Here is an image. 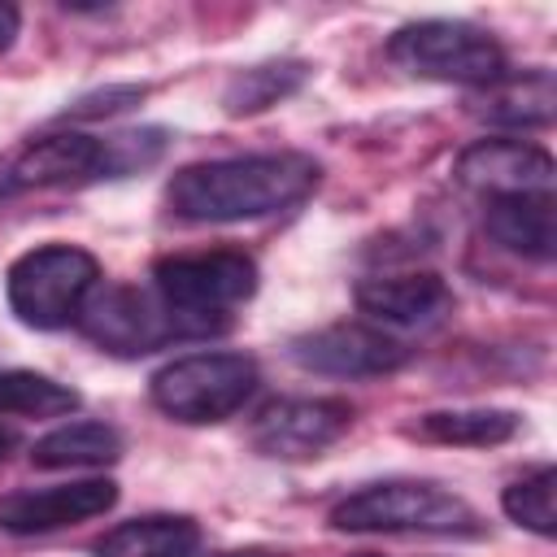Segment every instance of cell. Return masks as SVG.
I'll return each mask as SVG.
<instances>
[{"instance_id":"obj_13","label":"cell","mask_w":557,"mask_h":557,"mask_svg":"<svg viewBox=\"0 0 557 557\" xmlns=\"http://www.w3.org/2000/svg\"><path fill=\"white\" fill-rule=\"evenodd\" d=\"M357 309L387 326H431L453 309V292L435 270L370 274L357 283Z\"/></svg>"},{"instance_id":"obj_18","label":"cell","mask_w":557,"mask_h":557,"mask_svg":"<svg viewBox=\"0 0 557 557\" xmlns=\"http://www.w3.org/2000/svg\"><path fill=\"white\" fill-rule=\"evenodd\" d=\"M305 83H309V65L305 61H296V57L261 61V65H248V70L231 74V83L222 91V109L231 117H252V113L274 109L278 100L296 96Z\"/></svg>"},{"instance_id":"obj_16","label":"cell","mask_w":557,"mask_h":557,"mask_svg":"<svg viewBox=\"0 0 557 557\" xmlns=\"http://www.w3.org/2000/svg\"><path fill=\"white\" fill-rule=\"evenodd\" d=\"M196 548L200 527L183 513H144L96 540V557H191Z\"/></svg>"},{"instance_id":"obj_19","label":"cell","mask_w":557,"mask_h":557,"mask_svg":"<svg viewBox=\"0 0 557 557\" xmlns=\"http://www.w3.org/2000/svg\"><path fill=\"white\" fill-rule=\"evenodd\" d=\"M522 418L513 409H435L418 418V435L435 444H461V448H492L513 440Z\"/></svg>"},{"instance_id":"obj_3","label":"cell","mask_w":557,"mask_h":557,"mask_svg":"<svg viewBox=\"0 0 557 557\" xmlns=\"http://www.w3.org/2000/svg\"><path fill=\"white\" fill-rule=\"evenodd\" d=\"M331 527L352 535H483V518L466 496L418 479H387L344 496Z\"/></svg>"},{"instance_id":"obj_2","label":"cell","mask_w":557,"mask_h":557,"mask_svg":"<svg viewBox=\"0 0 557 557\" xmlns=\"http://www.w3.org/2000/svg\"><path fill=\"white\" fill-rule=\"evenodd\" d=\"M152 292L178 318L183 339L218 335L231 326V309L257 292V261L244 248L174 252L152 265Z\"/></svg>"},{"instance_id":"obj_6","label":"cell","mask_w":557,"mask_h":557,"mask_svg":"<svg viewBox=\"0 0 557 557\" xmlns=\"http://www.w3.org/2000/svg\"><path fill=\"white\" fill-rule=\"evenodd\" d=\"M387 57L418 78L461 83L479 91L509 74L505 48L487 30L470 22H453V17H426V22L400 26L387 44Z\"/></svg>"},{"instance_id":"obj_20","label":"cell","mask_w":557,"mask_h":557,"mask_svg":"<svg viewBox=\"0 0 557 557\" xmlns=\"http://www.w3.org/2000/svg\"><path fill=\"white\" fill-rule=\"evenodd\" d=\"M83 396L70 383H57L35 370H0V413L17 418H61L74 413Z\"/></svg>"},{"instance_id":"obj_24","label":"cell","mask_w":557,"mask_h":557,"mask_svg":"<svg viewBox=\"0 0 557 557\" xmlns=\"http://www.w3.org/2000/svg\"><path fill=\"white\" fill-rule=\"evenodd\" d=\"M17 30H22V13H17L13 4H0V52H9V48H13Z\"/></svg>"},{"instance_id":"obj_12","label":"cell","mask_w":557,"mask_h":557,"mask_svg":"<svg viewBox=\"0 0 557 557\" xmlns=\"http://www.w3.org/2000/svg\"><path fill=\"white\" fill-rule=\"evenodd\" d=\"M4 178L13 191L96 183V178H104V139H96L87 131H52L44 139H30L13 157L4 165Z\"/></svg>"},{"instance_id":"obj_8","label":"cell","mask_w":557,"mask_h":557,"mask_svg":"<svg viewBox=\"0 0 557 557\" xmlns=\"http://www.w3.org/2000/svg\"><path fill=\"white\" fill-rule=\"evenodd\" d=\"M287 357L300 370L331 374V379H379L409 361V348L370 322H331L305 331L287 344Z\"/></svg>"},{"instance_id":"obj_25","label":"cell","mask_w":557,"mask_h":557,"mask_svg":"<svg viewBox=\"0 0 557 557\" xmlns=\"http://www.w3.org/2000/svg\"><path fill=\"white\" fill-rule=\"evenodd\" d=\"M13 448H17V431H13V426H0V461H4Z\"/></svg>"},{"instance_id":"obj_14","label":"cell","mask_w":557,"mask_h":557,"mask_svg":"<svg viewBox=\"0 0 557 557\" xmlns=\"http://www.w3.org/2000/svg\"><path fill=\"white\" fill-rule=\"evenodd\" d=\"M470 113L487 126H505V131H535L548 126L557 113V83L548 70H509L505 78H496L492 87H483L470 100Z\"/></svg>"},{"instance_id":"obj_26","label":"cell","mask_w":557,"mask_h":557,"mask_svg":"<svg viewBox=\"0 0 557 557\" xmlns=\"http://www.w3.org/2000/svg\"><path fill=\"white\" fill-rule=\"evenodd\" d=\"M13 187H9V178H4V165H0V196H9Z\"/></svg>"},{"instance_id":"obj_7","label":"cell","mask_w":557,"mask_h":557,"mask_svg":"<svg viewBox=\"0 0 557 557\" xmlns=\"http://www.w3.org/2000/svg\"><path fill=\"white\" fill-rule=\"evenodd\" d=\"M78 326L87 339H96L104 352L117 357H144L157 352L170 339H183L178 318L152 287H100L78 313Z\"/></svg>"},{"instance_id":"obj_1","label":"cell","mask_w":557,"mask_h":557,"mask_svg":"<svg viewBox=\"0 0 557 557\" xmlns=\"http://www.w3.org/2000/svg\"><path fill=\"white\" fill-rule=\"evenodd\" d=\"M322 178L309 152H244L183 165L165 205L183 222H257L296 209Z\"/></svg>"},{"instance_id":"obj_27","label":"cell","mask_w":557,"mask_h":557,"mask_svg":"<svg viewBox=\"0 0 557 557\" xmlns=\"http://www.w3.org/2000/svg\"><path fill=\"white\" fill-rule=\"evenodd\" d=\"M239 557H244V553H239ZM248 557H252V553H248Z\"/></svg>"},{"instance_id":"obj_9","label":"cell","mask_w":557,"mask_h":557,"mask_svg":"<svg viewBox=\"0 0 557 557\" xmlns=\"http://www.w3.org/2000/svg\"><path fill=\"white\" fill-rule=\"evenodd\" d=\"M352 426L344 396H278L252 418V448L278 461H305L331 448Z\"/></svg>"},{"instance_id":"obj_21","label":"cell","mask_w":557,"mask_h":557,"mask_svg":"<svg viewBox=\"0 0 557 557\" xmlns=\"http://www.w3.org/2000/svg\"><path fill=\"white\" fill-rule=\"evenodd\" d=\"M500 509H505L518 527H527V531L553 540V535H557V470L544 461V466L527 470L522 479H513V483L500 492Z\"/></svg>"},{"instance_id":"obj_22","label":"cell","mask_w":557,"mask_h":557,"mask_svg":"<svg viewBox=\"0 0 557 557\" xmlns=\"http://www.w3.org/2000/svg\"><path fill=\"white\" fill-rule=\"evenodd\" d=\"M165 144H170V135L161 126H139V131L104 135V178H126V174H139V170L157 165Z\"/></svg>"},{"instance_id":"obj_5","label":"cell","mask_w":557,"mask_h":557,"mask_svg":"<svg viewBox=\"0 0 557 557\" xmlns=\"http://www.w3.org/2000/svg\"><path fill=\"white\" fill-rule=\"evenodd\" d=\"M261 387V370L252 357L244 352H187L165 361L152 383L148 396L152 405L187 426H205V422H226L231 413H239L252 392Z\"/></svg>"},{"instance_id":"obj_10","label":"cell","mask_w":557,"mask_h":557,"mask_svg":"<svg viewBox=\"0 0 557 557\" xmlns=\"http://www.w3.org/2000/svg\"><path fill=\"white\" fill-rule=\"evenodd\" d=\"M117 505L113 479H78L52 487H17L0 496V531L9 535H48L61 527H78Z\"/></svg>"},{"instance_id":"obj_4","label":"cell","mask_w":557,"mask_h":557,"mask_svg":"<svg viewBox=\"0 0 557 557\" xmlns=\"http://www.w3.org/2000/svg\"><path fill=\"white\" fill-rule=\"evenodd\" d=\"M100 287V261L78 244H39L22 252L4 274V296L17 322L35 331H61L78 322L83 305Z\"/></svg>"},{"instance_id":"obj_23","label":"cell","mask_w":557,"mask_h":557,"mask_svg":"<svg viewBox=\"0 0 557 557\" xmlns=\"http://www.w3.org/2000/svg\"><path fill=\"white\" fill-rule=\"evenodd\" d=\"M144 96H148L144 83H109V87H100V91L78 96L70 109H61L57 122H100V117H113V113L135 109Z\"/></svg>"},{"instance_id":"obj_15","label":"cell","mask_w":557,"mask_h":557,"mask_svg":"<svg viewBox=\"0 0 557 557\" xmlns=\"http://www.w3.org/2000/svg\"><path fill=\"white\" fill-rule=\"evenodd\" d=\"M483 226L487 235L527 257V261H553L557 252V209H553V191L540 196H496L483 209Z\"/></svg>"},{"instance_id":"obj_17","label":"cell","mask_w":557,"mask_h":557,"mask_svg":"<svg viewBox=\"0 0 557 557\" xmlns=\"http://www.w3.org/2000/svg\"><path fill=\"white\" fill-rule=\"evenodd\" d=\"M122 457V435L109 422H65L30 444V461L39 470H74V466H113Z\"/></svg>"},{"instance_id":"obj_11","label":"cell","mask_w":557,"mask_h":557,"mask_svg":"<svg viewBox=\"0 0 557 557\" xmlns=\"http://www.w3.org/2000/svg\"><path fill=\"white\" fill-rule=\"evenodd\" d=\"M553 157L527 139H479L457 157V183L479 191L483 200L496 196H540L553 191Z\"/></svg>"}]
</instances>
